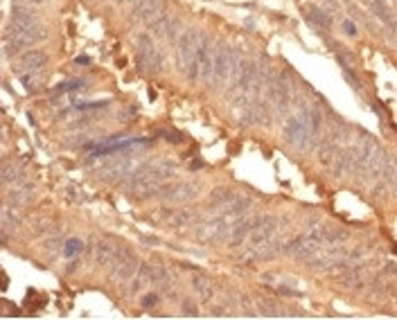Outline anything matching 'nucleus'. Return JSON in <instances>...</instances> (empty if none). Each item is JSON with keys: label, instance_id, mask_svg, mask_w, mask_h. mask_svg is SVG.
Listing matches in <instances>:
<instances>
[{"label": "nucleus", "instance_id": "4", "mask_svg": "<svg viewBox=\"0 0 397 320\" xmlns=\"http://www.w3.org/2000/svg\"><path fill=\"white\" fill-rule=\"evenodd\" d=\"M273 235H275V221L271 217H264V219H260V221H255L251 232H248V237H251V250L269 248Z\"/></svg>", "mask_w": 397, "mask_h": 320}, {"label": "nucleus", "instance_id": "2", "mask_svg": "<svg viewBox=\"0 0 397 320\" xmlns=\"http://www.w3.org/2000/svg\"><path fill=\"white\" fill-rule=\"evenodd\" d=\"M9 41L14 43V45L23 47L27 45V43H32L34 38H41L38 34H41V25H38V20L34 18L32 14H25V11H16L14 18H11V27H9Z\"/></svg>", "mask_w": 397, "mask_h": 320}, {"label": "nucleus", "instance_id": "5", "mask_svg": "<svg viewBox=\"0 0 397 320\" xmlns=\"http://www.w3.org/2000/svg\"><path fill=\"white\" fill-rule=\"evenodd\" d=\"M45 54L43 52H25L23 57H20V66L27 68V70H36V68H43L45 66Z\"/></svg>", "mask_w": 397, "mask_h": 320}, {"label": "nucleus", "instance_id": "9", "mask_svg": "<svg viewBox=\"0 0 397 320\" xmlns=\"http://www.w3.org/2000/svg\"><path fill=\"white\" fill-rule=\"evenodd\" d=\"M345 29H348V34H355L357 32V29L352 27V23H345Z\"/></svg>", "mask_w": 397, "mask_h": 320}, {"label": "nucleus", "instance_id": "1", "mask_svg": "<svg viewBox=\"0 0 397 320\" xmlns=\"http://www.w3.org/2000/svg\"><path fill=\"white\" fill-rule=\"evenodd\" d=\"M318 129V115L307 111V113L298 115V118L289 120L287 124V138L293 142L296 149H307V145L312 142L314 133Z\"/></svg>", "mask_w": 397, "mask_h": 320}, {"label": "nucleus", "instance_id": "8", "mask_svg": "<svg viewBox=\"0 0 397 320\" xmlns=\"http://www.w3.org/2000/svg\"><path fill=\"white\" fill-rule=\"evenodd\" d=\"M309 14L314 16V23H318V25H330V18H327V14H323L321 9H316V7H312V9H309Z\"/></svg>", "mask_w": 397, "mask_h": 320}, {"label": "nucleus", "instance_id": "7", "mask_svg": "<svg viewBox=\"0 0 397 320\" xmlns=\"http://www.w3.org/2000/svg\"><path fill=\"white\" fill-rule=\"evenodd\" d=\"M375 11H377V14H379V16H382V18H384V23L393 25V14H391V11H388V7L384 5L382 0H379V2H375Z\"/></svg>", "mask_w": 397, "mask_h": 320}, {"label": "nucleus", "instance_id": "6", "mask_svg": "<svg viewBox=\"0 0 397 320\" xmlns=\"http://www.w3.org/2000/svg\"><path fill=\"white\" fill-rule=\"evenodd\" d=\"M81 248H84L81 239H77V237H75V239H70V241L66 244V255H68V257H75V255L81 253Z\"/></svg>", "mask_w": 397, "mask_h": 320}, {"label": "nucleus", "instance_id": "3", "mask_svg": "<svg viewBox=\"0 0 397 320\" xmlns=\"http://www.w3.org/2000/svg\"><path fill=\"white\" fill-rule=\"evenodd\" d=\"M201 52H203V41L198 38V34L190 32L181 38L179 47V66L183 68V72L188 77H194V72L198 70L201 63Z\"/></svg>", "mask_w": 397, "mask_h": 320}]
</instances>
